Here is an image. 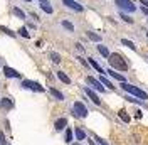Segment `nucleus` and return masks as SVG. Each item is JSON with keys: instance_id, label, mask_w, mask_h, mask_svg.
<instances>
[{"instance_id": "nucleus-5", "label": "nucleus", "mask_w": 148, "mask_h": 145, "mask_svg": "<svg viewBox=\"0 0 148 145\" xmlns=\"http://www.w3.org/2000/svg\"><path fill=\"white\" fill-rule=\"evenodd\" d=\"M22 86H24V88H27V90L44 93V86H40V84L36 83V81H30V79H24V81H22Z\"/></svg>"}, {"instance_id": "nucleus-19", "label": "nucleus", "mask_w": 148, "mask_h": 145, "mask_svg": "<svg viewBox=\"0 0 148 145\" xmlns=\"http://www.w3.org/2000/svg\"><path fill=\"white\" fill-rule=\"evenodd\" d=\"M74 133H76V138L77 140H84L86 138V133H84V130H81V128H76Z\"/></svg>"}, {"instance_id": "nucleus-21", "label": "nucleus", "mask_w": 148, "mask_h": 145, "mask_svg": "<svg viewBox=\"0 0 148 145\" xmlns=\"http://www.w3.org/2000/svg\"><path fill=\"white\" fill-rule=\"evenodd\" d=\"M88 37H89L91 41H94V42H101V36H99V34H94V32H88Z\"/></svg>"}, {"instance_id": "nucleus-18", "label": "nucleus", "mask_w": 148, "mask_h": 145, "mask_svg": "<svg viewBox=\"0 0 148 145\" xmlns=\"http://www.w3.org/2000/svg\"><path fill=\"white\" fill-rule=\"evenodd\" d=\"M98 51H99V54H101V56L110 57V51H108V47H106V46H98Z\"/></svg>"}, {"instance_id": "nucleus-17", "label": "nucleus", "mask_w": 148, "mask_h": 145, "mask_svg": "<svg viewBox=\"0 0 148 145\" xmlns=\"http://www.w3.org/2000/svg\"><path fill=\"white\" fill-rule=\"evenodd\" d=\"M89 64H91V66H92V68H94V69H96L98 72H101V74H104V69H103V68H101V66H99L98 63H96L94 59H89Z\"/></svg>"}, {"instance_id": "nucleus-25", "label": "nucleus", "mask_w": 148, "mask_h": 145, "mask_svg": "<svg viewBox=\"0 0 148 145\" xmlns=\"http://www.w3.org/2000/svg\"><path fill=\"white\" fill-rule=\"evenodd\" d=\"M49 57H51V59H52V61H54L56 64L61 63V56L57 54V52H51V54H49Z\"/></svg>"}, {"instance_id": "nucleus-32", "label": "nucleus", "mask_w": 148, "mask_h": 145, "mask_svg": "<svg viewBox=\"0 0 148 145\" xmlns=\"http://www.w3.org/2000/svg\"><path fill=\"white\" fill-rule=\"evenodd\" d=\"M140 2L143 3V7H147V9H148V0H140Z\"/></svg>"}, {"instance_id": "nucleus-1", "label": "nucleus", "mask_w": 148, "mask_h": 145, "mask_svg": "<svg viewBox=\"0 0 148 145\" xmlns=\"http://www.w3.org/2000/svg\"><path fill=\"white\" fill-rule=\"evenodd\" d=\"M108 63H110V66H113V68H114V69H118V71H126V69H128V63H126V61L123 59V56L118 54V52L110 54Z\"/></svg>"}, {"instance_id": "nucleus-35", "label": "nucleus", "mask_w": 148, "mask_h": 145, "mask_svg": "<svg viewBox=\"0 0 148 145\" xmlns=\"http://www.w3.org/2000/svg\"><path fill=\"white\" fill-rule=\"evenodd\" d=\"M25 2H32V0H25Z\"/></svg>"}, {"instance_id": "nucleus-26", "label": "nucleus", "mask_w": 148, "mask_h": 145, "mask_svg": "<svg viewBox=\"0 0 148 145\" xmlns=\"http://www.w3.org/2000/svg\"><path fill=\"white\" fill-rule=\"evenodd\" d=\"M62 27L67 29L69 32H73V30H74V26L71 24V22H67V20H62Z\"/></svg>"}, {"instance_id": "nucleus-20", "label": "nucleus", "mask_w": 148, "mask_h": 145, "mask_svg": "<svg viewBox=\"0 0 148 145\" xmlns=\"http://www.w3.org/2000/svg\"><path fill=\"white\" fill-rule=\"evenodd\" d=\"M101 84L103 86H108L110 90H114V86H113V83L108 79V78H104V76H101Z\"/></svg>"}, {"instance_id": "nucleus-3", "label": "nucleus", "mask_w": 148, "mask_h": 145, "mask_svg": "<svg viewBox=\"0 0 148 145\" xmlns=\"http://www.w3.org/2000/svg\"><path fill=\"white\" fill-rule=\"evenodd\" d=\"M114 3L118 5V9H121V12H136V7L133 5L131 0H114Z\"/></svg>"}, {"instance_id": "nucleus-9", "label": "nucleus", "mask_w": 148, "mask_h": 145, "mask_svg": "<svg viewBox=\"0 0 148 145\" xmlns=\"http://www.w3.org/2000/svg\"><path fill=\"white\" fill-rule=\"evenodd\" d=\"M3 72H5V76H7V78H20V74H18L15 69L9 68V66H5V68H3Z\"/></svg>"}, {"instance_id": "nucleus-24", "label": "nucleus", "mask_w": 148, "mask_h": 145, "mask_svg": "<svg viewBox=\"0 0 148 145\" xmlns=\"http://www.w3.org/2000/svg\"><path fill=\"white\" fill-rule=\"evenodd\" d=\"M118 115H120V118L123 120V122H126V123L130 122V117H128V113H126L125 110H120V113H118Z\"/></svg>"}, {"instance_id": "nucleus-16", "label": "nucleus", "mask_w": 148, "mask_h": 145, "mask_svg": "<svg viewBox=\"0 0 148 145\" xmlns=\"http://www.w3.org/2000/svg\"><path fill=\"white\" fill-rule=\"evenodd\" d=\"M12 14H14V15H17L18 19H25V14H24V10H20L18 7H14V9H12Z\"/></svg>"}, {"instance_id": "nucleus-6", "label": "nucleus", "mask_w": 148, "mask_h": 145, "mask_svg": "<svg viewBox=\"0 0 148 145\" xmlns=\"http://www.w3.org/2000/svg\"><path fill=\"white\" fill-rule=\"evenodd\" d=\"M86 81L89 83V84H91L94 90L101 91V93H104V91H106V88H104V86L101 84V81H98V79H96V78H92V76H88V78H86Z\"/></svg>"}, {"instance_id": "nucleus-33", "label": "nucleus", "mask_w": 148, "mask_h": 145, "mask_svg": "<svg viewBox=\"0 0 148 145\" xmlns=\"http://www.w3.org/2000/svg\"><path fill=\"white\" fill-rule=\"evenodd\" d=\"M96 140H98V142H99V144H101V145H108V144H106V142H104V140H103V138H96Z\"/></svg>"}, {"instance_id": "nucleus-4", "label": "nucleus", "mask_w": 148, "mask_h": 145, "mask_svg": "<svg viewBox=\"0 0 148 145\" xmlns=\"http://www.w3.org/2000/svg\"><path fill=\"white\" fill-rule=\"evenodd\" d=\"M73 111H74V115H76V117H79V118H86V117H88V108L84 106L81 101H76V103H74Z\"/></svg>"}, {"instance_id": "nucleus-22", "label": "nucleus", "mask_w": 148, "mask_h": 145, "mask_svg": "<svg viewBox=\"0 0 148 145\" xmlns=\"http://www.w3.org/2000/svg\"><path fill=\"white\" fill-rule=\"evenodd\" d=\"M121 44H123V46H126V47H130V49H133V51L136 49V46L133 44L131 41H128V39H121Z\"/></svg>"}, {"instance_id": "nucleus-11", "label": "nucleus", "mask_w": 148, "mask_h": 145, "mask_svg": "<svg viewBox=\"0 0 148 145\" xmlns=\"http://www.w3.org/2000/svg\"><path fill=\"white\" fill-rule=\"evenodd\" d=\"M37 2L40 3V9L44 10L46 14H52V7H51V3L47 0H37Z\"/></svg>"}, {"instance_id": "nucleus-8", "label": "nucleus", "mask_w": 148, "mask_h": 145, "mask_svg": "<svg viewBox=\"0 0 148 145\" xmlns=\"http://www.w3.org/2000/svg\"><path fill=\"white\" fill-rule=\"evenodd\" d=\"M84 93H86V95L89 96V100H91L92 103H94V105H98V106L101 105V100L98 98V95H96V93H94V91H92L91 88H84Z\"/></svg>"}, {"instance_id": "nucleus-29", "label": "nucleus", "mask_w": 148, "mask_h": 145, "mask_svg": "<svg viewBox=\"0 0 148 145\" xmlns=\"http://www.w3.org/2000/svg\"><path fill=\"white\" fill-rule=\"evenodd\" d=\"M120 17L123 19V20H125L126 24H133V19H131V17H128V15H125L123 12H121V14H120Z\"/></svg>"}, {"instance_id": "nucleus-10", "label": "nucleus", "mask_w": 148, "mask_h": 145, "mask_svg": "<svg viewBox=\"0 0 148 145\" xmlns=\"http://www.w3.org/2000/svg\"><path fill=\"white\" fill-rule=\"evenodd\" d=\"M66 125H67V120L66 118H59V120H56V123H54V127L57 132H61V130H64Z\"/></svg>"}, {"instance_id": "nucleus-34", "label": "nucleus", "mask_w": 148, "mask_h": 145, "mask_svg": "<svg viewBox=\"0 0 148 145\" xmlns=\"http://www.w3.org/2000/svg\"><path fill=\"white\" fill-rule=\"evenodd\" d=\"M141 12H143V14L148 17V9H147V7H143V9H141Z\"/></svg>"}, {"instance_id": "nucleus-27", "label": "nucleus", "mask_w": 148, "mask_h": 145, "mask_svg": "<svg viewBox=\"0 0 148 145\" xmlns=\"http://www.w3.org/2000/svg\"><path fill=\"white\" fill-rule=\"evenodd\" d=\"M71 140H73V130H71V128H67V130H66V142L69 144Z\"/></svg>"}, {"instance_id": "nucleus-15", "label": "nucleus", "mask_w": 148, "mask_h": 145, "mask_svg": "<svg viewBox=\"0 0 148 145\" xmlns=\"http://www.w3.org/2000/svg\"><path fill=\"white\" fill-rule=\"evenodd\" d=\"M57 78H59V79H61L62 83H66V84H69V83H71L69 76H67V74H66L64 71H59V72H57Z\"/></svg>"}, {"instance_id": "nucleus-12", "label": "nucleus", "mask_w": 148, "mask_h": 145, "mask_svg": "<svg viewBox=\"0 0 148 145\" xmlns=\"http://www.w3.org/2000/svg\"><path fill=\"white\" fill-rule=\"evenodd\" d=\"M108 72H110V76H111V78H114V79H118V81H121V83H125V81H126V79H125V76H123V74H120V72H116L114 69H110Z\"/></svg>"}, {"instance_id": "nucleus-37", "label": "nucleus", "mask_w": 148, "mask_h": 145, "mask_svg": "<svg viewBox=\"0 0 148 145\" xmlns=\"http://www.w3.org/2000/svg\"><path fill=\"white\" fill-rule=\"evenodd\" d=\"M147 37H148V34H147Z\"/></svg>"}, {"instance_id": "nucleus-31", "label": "nucleus", "mask_w": 148, "mask_h": 145, "mask_svg": "<svg viewBox=\"0 0 148 145\" xmlns=\"http://www.w3.org/2000/svg\"><path fill=\"white\" fill-rule=\"evenodd\" d=\"M0 144L5 145V137H3V133H2V132H0Z\"/></svg>"}, {"instance_id": "nucleus-30", "label": "nucleus", "mask_w": 148, "mask_h": 145, "mask_svg": "<svg viewBox=\"0 0 148 145\" xmlns=\"http://www.w3.org/2000/svg\"><path fill=\"white\" fill-rule=\"evenodd\" d=\"M18 34H20L22 37H25V39L29 37V32H27V29H25V27H22V29H20V30H18Z\"/></svg>"}, {"instance_id": "nucleus-2", "label": "nucleus", "mask_w": 148, "mask_h": 145, "mask_svg": "<svg viewBox=\"0 0 148 145\" xmlns=\"http://www.w3.org/2000/svg\"><path fill=\"white\" fill-rule=\"evenodd\" d=\"M121 88L125 91H128L130 95H133L135 98H138V100H147L148 98V95L145 93L143 90H140L138 86H133V84H128V83L125 81V83H121Z\"/></svg>"}, {"instance_id": "nucleus-23", "label": "nucleus", "mask_w": 148, "mask_h": 145, "mask_svg": "<svg viewBox=\"0 0 148 145\" xmlns=\"http://www.w3.org/2000/svg\"><path fill=\"white\" fill-rule=\"evenodd\" d=\"M0 30L3 32V34H7V36H10V37H15V32H12L10 29H7L5 26H0Z\"/></svg>"}, {"instance_id": "nucleus-13", "label": "nucleus", "mask_w": 148, "mask_h": 145, "mask_svg": "<svg viewBox=\"0 0 148 145\" xmlns=\"http://www.w3.org/2000/svg\"><path fill=\"white\" fill-rule=\"evenodd\" d=\"M12 105H14V103H12L10 98H3V100L0 101V106H2L3 110H10V108H12Z\"/></svg>"}, {"instance_id": "nucleus-28", "label": "nucleus", "mask_w": 148, "mask_h": 145, "mask_svg": "<svg viewBox=\"0 0 148 145\" xmlns=\"http://www.w3.org/2000/svg\"><path fill=\"white\" fill-rule=\"evenodd\" d=\"M125 100H128V101H131V103H138V105H143V100H136L135 96H126Z\"/></svg>"}, {"instance_id": "nucleus-7", "label": "nucleus", "mask_w": 148, "mask_h": 145, "mask_svg": "<svg viewBox=\"0 0 148 145\" xmlns=\"http://www.w3.org/2000/svg\"><path fill=\"white\" fill-rule=\"evenodd\" d=\"M62 3H64L66 7H69V9H73V10H76V12H83V5H79L76 0H62Z\"/></svg>"}, {"instance_id": "nucleus-36", "label": "nucleus", "mask_w": 148, "mask_h": 145, "mask_svg": "<svg viewBox=\"0 0 148 145\" xmlns=\"http://www.w3.org/2000/svg\"><path fill=\"white\" fill-rule=\"evenodd\" d=\"M74 145H77V144H74Z\"/></svg>"}, {"instance_id": "nucleus-14", "label": "nucleus", "mask_w": 148, "mask_h": 145, "mask_svg": "<svg viewBox=\"0 0 148 145\" xmlns=\"http://www.w3.org/2000/svg\"><path fill=\"white\" fill-rule=\"evenodd\" d=\"M49 91H51V95L54 96L56 100H64V95H62V93H61L59 90H56V88H51Z\"/></svg>"}]
</instances>
